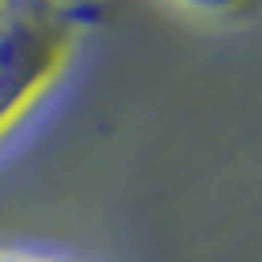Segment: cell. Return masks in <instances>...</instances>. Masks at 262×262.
I'll return each instance as SVG.
<instances>
[{
	"label": "cell",
	"mask_w": 262,
	"mask_h": 262,
	"mask_svg": "<svg viewBox=\"0 0 262 262\" xmlns=\"http://www.w3.org/2000/svg\"><path fill=\"white\" fill-rule=\"evenodd\" d=\"M92 24L80 0H0V139L52 92Z\"/></svg>",
	"instance_id": "obj_1"
},
{
	"label": "cell",
	"mask_w": 262,
	"mask_h": 262,
	"mask_svg": "<svg viewBox=\"0 0 262 262\" xmlns=\"http://www.w3.org/2000/svg\"><path fill=\"white\" fill-rule=\"evenodd\" d=\"M0 262H72V258L48 254V250H0Z\"/></svg>",
	"instance_id": "obj_2"
},
{
	"label": "cell",
	"mask_w": 262,
	"mask_h": 262,
	"mask_svg": "<svg viewBox=\"0 0 262 262\" xmlns=\"http://www.w3.org/2000/svg\"><path fill=\"white\" fill-rule=\"evenodd\" d=\"M199 8H214V12H234V8H246L250 0H191Z\"/></svg>",
	"instance_id": "obj_3"
}]
</instances>
